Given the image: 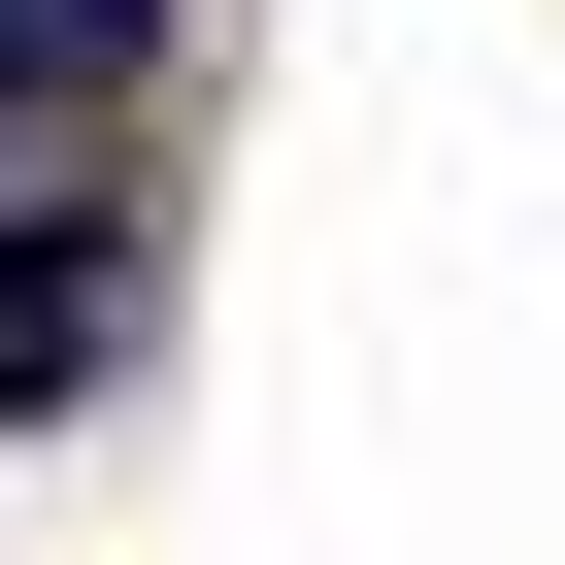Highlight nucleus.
<instances>
[{"label": "nucleus", "instance_id": "nucleus-1", "mask_svg": "<svg viewBox=\"0 0 565 565\" xmlns=\"http://www.w3.org/2000/svg\"><path fill=\"white\" fill-rule=\"evenodd\" d=\"M100 366H134V233H100V200H0V433L100 399Z\"/></svg>", "mask_w": 565, "mask_h": 565}, {"label": "nucleus", "instance_id": "nucleus-2", "mask_svg": "<svg viewBox=\"0 0 565 565\" xmlns=\"http://www.w3.org/2000/svg\"><path fill=\"white\" fill-rule=\"evenodd\" d=\"M167 34V0H0V67H134Z\"/></svg>", "mask_w": 565, "mask_h": 565}, {"label": "nucleus", "instance_id": "nucleus-3", "mask_svg": "<svg viewBox=\"0 0 565 565\" xmlns=\"http://www.w3.org/2000/svg\"><path fill=\"white\" fill-rule=\"evenodd\" d=\"M0 100H34V67H0Z\"/></svg>", "mask_w": 565, "mask_h": 565}]
</instances>
